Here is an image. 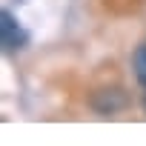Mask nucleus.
<instances>
[{
    "label": "nucleus",
    "mask_w": 146,
    "mask_h": 146,
    "mask_svg": "<svg viewBox=\"0 0 146 146\" xmlns=\"http://www.w3.org/2000/svg\"><path fill=\"white\" fill-rule=\"evenodd\" d=\"M0 40H3L6 49H20V46L29 40L12 12H3V15H0Z\"/></svg>",
    "instance_id": "nucleus-1"
},
{
    "label": "nucleus",
    "mask_w": 146,
    "mask_h": 146,
    "mask_svg": "<svg viewBox=\"0 0 146 146\" xmlns=\"http://www.w3.org/2000/svg\"><path fill=\"white\" fill-rule=\"evenodd\" d=\"M92 103H95V109H98V112L112 115V112H117V109L126 103V98H123L117 89H103V92H98V95L92 98Z\"/></svg>",
    "instance_id": "nucleus-2"
},
{
    "label": "nucleus",
    "mask_w": 146,
    "mask_h": 146,
    "mask_svg": "<svg viewBox=\"0 0 146 146\" xmlns=\"http://www.w3.org/2000/svg\"><path fill=\"white\" fill-rule=\"evenodd\" d=\"M132 66H135V75H137V80L146 86V43L135 49V54H132Z\"/></svg>",
    "instance_id": "nucleus-3"
}]
</instances>
